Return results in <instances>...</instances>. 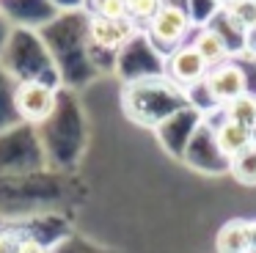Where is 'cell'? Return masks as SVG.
Segmentation results:
<instances>
[{
	"mask_svg": "<svg viewBox=\"0 0 256 253\" xmlns=\"http://www.w3.org/2000/svg\"><path fill=\"white\" fill-rule=\"evenodd\" d=\"M190 25H193V16H190L182 6L162 3V8L149 20V36L154 38L160 47H166L174 52L176 47L184 44V38H188V33H190Z\"/></svg>",
	"mask_w": 256,
	"mask_h": 253,
	"instance_id": "6da1fadb",
	"label": "cell"
},
{
	"mask_svg": "<svg viewBox=\"0 0 256 253\" xmlns=\"http://www.w3.org/2000/svg\"><path fill=\"white\" fill-rule=\"evenodd\" d=\"M14 108L30 124L47 121L56 110V88L42 80H22L14 91Z\"/></svg>",
	"mask_w": 256,
	"mask_h": 253,
	"instance_id": "7a4b0ae2",
	"label": "cell"
},
{
	"mask_svg": "<svg viewBox=\"0 0 256 253\" xmlns=\"http://www.w3.org/2000/svg\"><path fill=\"white\" fill-rule=\"evenodd\" d=\"M204 88H206L212 102L228 104L232 99H237L240 94L248 91V77H245V72L240 64L226 60V64L210 69V74L204 77Z\"/></svg>",
	"mask_w": 256,
	"mask_h": 253,
	"instance_id": "3957f363",
	"label": "cell"
},
{
	"mask_svg": "<svg viewBox=\"0 0 256 253\" xmlns=\"http://www.w3.org/2000/svg\"><path fill=\"white\" fill-rule=\"evenodd\" d=\"M210 74V66L201 58V52L193 44H182L168 55V77L182 88L204 86V77Z\"/></svg>",
	"mask_w": 256,
	"mask_h": 253,
	"instance_id": "277c9868",
	"label": "cell"
},
{
	"mask_svg": "<svg viewBox=\"0 0 256 253\" xmlns=\"http://www.w3.org/2000/svg\"><path fill=\"white\" fill-rule=\"evenodd\" d=\"M135 22L132 20H105V16H91L88 33L94 38V44H100L102 50H118L122 44H127L135 36Z\"/></svg>",
	"mask_w": 256,
	"mask_h": 253,
	"instance_id": "5b68a950",
	"label": "cell"
},
{
	"mask_svg": "<svg viewBox=\"0 0 256 253\" xmlns=\"http://www.w3.org/2000/svg\"><path fill=\"white\" fill-rule=\"evenodd\" d=\"M215 146L218 152L226 160H234L237 154H242L245 148L254 146V132L242 124H234V121H220L215 126Z\"/></svg>",
	"mask_w": 256,
	"mask_h": 253,
	"instance_id": "8992f818",
	"label": "cell"
},
{
	"mask_svg": "<svg viewBox=\"0 0 256 253\" xmlns=\"http://www.w3.org/2000/svg\"><path fill=\"white\" fill-rule=\"evenodd\" d=\"M193 47L201 52V58L206 60V66H210V69H212V66L226 64L228 55H232V50H228V38L223 36L218 28H212V25L201 28V30L196 33Z\"/></svg>",
	"mask_w": 256,
	"mask_h": 253,
	"instance_id": "52a82bcc",
	"label": "cell"
},
{
	"mask_svg": "<svg viewBox=\"0 0 256 253\" xmlns=\"http://www.w3.org/2000/svg\"><path fill=\"white\" fill-rule=\"evenodd\" d=\"M215 250L218 253H248L250 250L248 220H242V218L226 220L215 236Z\"/></svg>",
	"mask_w": 256,
	"mask_h": 253,
	"instance_id": "ba28073f",
	"label": "cell"
},
{
	"mask_svg": "<svg viewBox=\"0 0 256 253\" xmlns=\"http://www.w3.org/2000/svg\"><path fill=\"white\" fill-rule=\"evenodd\" d=\"M220 16L228 22V28L245 36V33L256 30V0H234L226 8H220Z\"/></svg>",
	"mask_w": 256,
	"mask_h": 253,
	"instance_id": "9c48e42d",
	"label": "cell"
},
{
	"mask_svg": "<svg viewBox=\"0 0 256 253\" xmlns=\"http://www.w3.org/2000/svg\"><path fill=\"white\" fill-rule=\"evenodd\" d=\"M223 113H226V118L234 121V124H242V126H248V130H254L256 126V94H250V91L240 94L237 99L223 104Z\"/></svg>",
	"mask_w": 256,
	"mask_h": 253,
	"instance_id": "30bf717a",
	"label": "cell"
},
{
	"mask_svg": "<svg viewBox=\"0 0 256 253\" xmlns=\"http://www.w3.org/2000/svg\"><path fill=\"white\" fill-rule=\"evenodd\" d=\"M228 174L240 184L256 187V143L250 148H245L242 154H237L234 160H228Z\"/></svg>",
	"mask_w": 256,
	"mask_h": 253,
	"instance_id": "8fae6325",
	"label": "cell"
},
{
	"mask_svg": "<svg viewBox=\"0 0 256 253\" xmlns=\"http://www.w3.org/2000/svg\"><path fill=\"white\" fill-rule=\"evenodd\" d=\"M162 3H166V0H127L130 20L132 22H146V25H149V20L162 8Z\"/></svg>",
	"mask_w": 256,
	"mask_h": 253,
	"instance_id": "7c38bea8",
	"label": "cell"
},
{
	"mask_svg": "<svg viewBox=\"0 0 256 253\" xmlns=\"http://www.w3.org/2000/svg\"><path fill=\"white\" fill-rule=\"evenodd\" d=\"M94 14L105 16V20H130L127 0H96Z\"/></svg>",
	"mask_w": 256,
	"mask_h": 253,
	"instance_id": "4fadbf2b",
	"label": "cell"
},
{
	"mask_svg": "<svg viewBox=\"0 0 256 253\" xmlns=\"http://www.w3.org/2000/svg\"><path fill=\"white\" fill-rule=\"evenodd\" d=\"M17 253H47V248L34 236H22V240H17Z\"/></svg>",
	"mask_w": 256,
	"mask_h": 253,
	"instance_id": "5bb4252c",
	"label": "cell"
},
{
	"mask_svg": "<svg viewBox=\"0 0 256 253\" xmlns=\"http://www.w3.org/2000/svg\"><path fill=\"white\" fill-rule=\"evenodd\" d=\"M0 253H17V240L12 234H0Z\"/></svg>",
	"mask_w": 256,
	"mask_h": 253,
	"instance_id": "9a60e30c",
	"label": "cell"
},
{
	"mask_svg": "<svg viewBox=\"0 0 256 253\" xmlns=\"http://www.w3.org/2000/svg\"><path fill=\"white\" fill-rule=\"evenodd\" d=\"M242 47H245V52H248L250 58H256V30H250V33L242 36Z\"/></svg>",
	"mask_w": 256,
	"mask_h": 253,
	"instance_id": "2e32d148",
	"label": "cell"
},
{
	"mask_svg": "<svg viewBox=\"0 0 256 253\" xmlns=\"http://www.w3.org/2000/svg\"><path fill=\"white\" fill-rule=\"evenodd\" d=\"M248 242L250 248H256V220H248Z\"/></svg>",
	"mask_w": 256,
	"mask_h": 253,
	"instance_id": "e0dca14e",
	"label": "cell"
},
{
	"mask_svg": "<svg viewBox=\"0 0 256 253\" xmlns=\"http://www.w3.org/2000/svg\"><path fill=\"white\" fill-rule=\"evenodd\" d=\"M212 6H215V8H226L228 3H234V0H210Z\"/></svg>",
	"mask_w": 256,
	"mask_h": 253,
	"instance_id": "ac0fdd59",
	"label": "cell"
},
{
	"mask_svg": "<svg viewBox=\"0 0 256 253\" xmlns=\"http://www.w3.org/2000/svg\"><path fill=\"white\" fill-rule=\"evenodd\" d=\"M250 132H254V143H256V126H254V130H250Z\"/></svg>",
	"mask_w": 256,
	"mask_h": 253,
	"instance_id": "d6986e66",
	"label": "cell"
},
{
	"mask_svg": "<svg viewBox=\"0 0 256 253\" xmlns=\"http://www.w3.org/2000/svg\"><path fill=\"white\" fill-rule=\"evenodd\" d=\"M248 253H256V248H250V250H248Z\"/></svg>",
	"mask_w": 256,
	"mask_h": 253,
	"instance_id": "ffe728a7",
	"label": "cell"
}]
</instances>
